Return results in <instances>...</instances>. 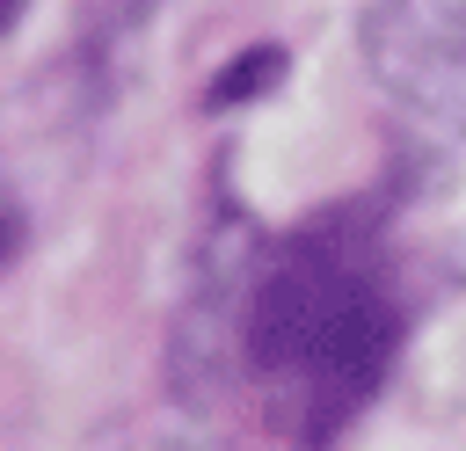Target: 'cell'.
<instances>
[{
    "label": "cell",
    "instance_id": "1",
    "mask_svg": "<svg viewBox=\"0 0 466 451\" xmlns=\"http://www.w3.org/2000/svg\"><path fill=\"white\" fill-rule=\"evenodd\" d=\"M393 335L400 320H393L379 255L335 226L284 240L262 262L240 320L248 371L262 378L284 429L299 436H335L379 393Z\"/></svg>",
    "mask_w": 466,
    "mask_h": 451
},
{
    "label": "cell",
    "instance_id": "4",
    "mask_svg": "<svg viewBox=\"0 0 466 451\" xmlns=\"http://www.w3.org/2000/svg\"><path fill=\"white\" fill-rule=\"evenodd\" d=\"M124 451H233L218 436H146V444H124Z\"/></svg>",
    "mask_w": 466,
    "mask_h": 451
},
{
    "label": "cell",
    "instance_id": "5",
    "mask_svg": "<svg viewBox=\"0 0 466 451\" xmlns=\"http://www.w3.org/2000/svg\"><path fill=\"white\" fill-rule=\"evenodd\" d=\"M15 15H22V0H0V29H7V22H15Z\"/></svg>",
    "mask_w": 466,
    "mask_h": 451
},
{
    "label": "cell",
    "instance_id": "3",
    "mask_svg": "<svg viewBox=\"0 0 466 451\" xmlns=\"http://www.w3.org/2000/svg\"><path fill=\"white\" fill-rule=\"evenodd\" d=\"M15 247H22V204H15V189L0 182V269L15 262Z\"/></svg>",
    "mask_w": 466,
    "mask_h": 451
},
{
    "label": "cell",
    "instance_id": "2",
    "mask_svg": "<svg viewBox=\"0 0 466 451\" xmlns=\"http://www.w3.org/2000/svg\"><path fill=\"white\" fill-rule=\"evenodd\" d=\"M364 58L393 102L466 131V0H379L364 22Z\"/></svg>",
    "mask_w": 466,
    "mask_h": 451
}]
</instances>
